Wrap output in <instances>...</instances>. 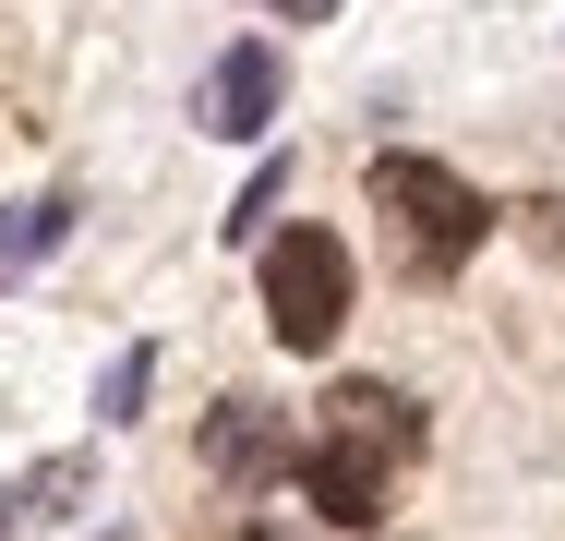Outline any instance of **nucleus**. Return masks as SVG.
Here are the masks:
<instances>
[{
  "mask_svg": "<svg viewBox=\"0 0 565 541\" xmlns=\"http://www.w3.org/2000/svg\"><path fill=\"white\" fill-rule=\"evenodd\" d=\"M277 12H289V24H326V12H338V0H277Z\"/></svg>",
  "mask_w": 565,
  "mask_h": 541,
  "instance_id": "obj_10",
  "label": "nucleus"
},
{
  "mask_svg": "<svg viewBox=\"0 0 565 541\" xmlns=\"http://www.w3.org/2000/svg\"><path fill=\"white\" fill-rule=\"evenodd\" d=\"M145 385H157V349H120L109 385H97V422H132V410H145Z\"/></svg>",
  "mask_w": 565,
  "mask_h": 541,
  "instance_id": "obj_8",
  "label": "nucleus"
},
{
  "mask_svg": "<svg viewBox=\"0 0 565 541\" xmlns=\"http://www.w3.org/2000/svg\"><path fill=\"white\" fill-rule=\"evenodd\" d=\"M373 205L409 229V265H422V277H457V265L481 253V229H493V205L457 181L446 157H373Z\"/></svg>",
  "mask_w": 565,
  "mask_h": 541,
  "instance_id": "obj_1",
  "label": "nucleus"
},
{
  "mask_svg": "<svg viewBox=\"0 0 565 541\" xmlns=\"http://www.w3.org/2000/svg\"><path fill=\"white\" fill-rule=\"evenodd\" d=\"M61 241H73V193H24V205H0V277L49 265Z\"/></svg>",
  "mask_w": 565,
  "mask_h": 541,
  "instance_id": "obj_7",
  "label": "nucleus"
},
{
  "mask_svg": "<svg viewBox=\"0 0 565 541\" xmlns=\"http://www.w3.org/2000/svg\"><path fill=\"white\" fill-rule=\"evenodd\" d=\"M289 481H301V494H313V518H338V530H373V518H385V457H361V445H338V433H326V445H301V457H289Z\"/></svg>",
  "mask_w": 565,
  "mask_h": 541,
  "instance_id": "obj_5",
  "label": "nucleus"
},
{
  "mask_svg": "<svg viewBox=\"0 0 565 541\" xmlns=\"http://www.w3.org/2000/svg\"><path fill=\"white\" fill-rule=\"evenodd\" d=\"M326 433L361 445V457H385V469H397V457H422V410H409L397 385H338V397H326Z\"/></svg>",
  "mask_w": 565,
  "mask_h": 541,
  "instance_id": "obj_6",
  "label": "nucleus"
},
{
  "mask_svg": "<svg viewBox=\"0 0 565 541\" xmlns=\"http://www.w3.org/2000/svg\"><path fill=\"white\" fill-rule=\"evenodd\" d=\"M0 541H12V494H0Z\"/></svg>",
  "mask_w": 565,
  "mask_h": 541,
  "instance_id": "obj_11",
  "label": "nucleus"
},
{
  "mask_svg": "<svg viewBox=\"0 0 565 541\" xmlns=\"http://www.w3.org/2000/svg\"><path fill=\"white\" fill-rule=\"evenodd\" d=\"M277 193H289V169H253V193L228 205V241H265V216H277Z\"/></svg>",
  "mask_w": 565,
  "mask_h": 541,
  "instance_id": "obj_9",
  "label": "nucleus"
},
{
  "mask_svg": "<svg viewBox=\"0 0 565 541\" xmlns=\"http://www.w3.org/2000/svg\"><path fill=\"white\" fill-rule=\"evenodd\" d=\"M289 457H301L289 410H265V397H217V422H205V469H217V481H289Z\"/></svg>",
  "mask_w": 565,
  "mask_h": 541,
  "instance_id": "obj_3",
  "label": "nucleus"
},
{
  "mask_svg": "<svg viewBox=\"0 0 565 541\" xmlns=\"http://www.w3.org/2000/svg\"><path fill=\"white\" fill-rule=\"evenodd\" d=\"M193 120H205V132H228V145H253V132L277 120V49H253V36H241V49H217V73L193 85Z\"/></svg>",
  "mask_w": 565,
  "mask_h": 541,
  "instance_id": "obj_4",
  "label": "nucleus"
},
{
  "mask_svg": "<svg viewBox=\"0 0 565 541\" xmlns=\"http://www.w3.org/2000/svg\"><path fill=\"white\" fill-rule=\"evenodd\" d=\"M265 325H277V349H338L349 325V241L338 229H289V241H265Z\"/></svg>",
  "mask_w": 565,
  "mask_h": 541,
  "instance_id": "obj_2",
  "label": "nucleus"
}]
</instances>
